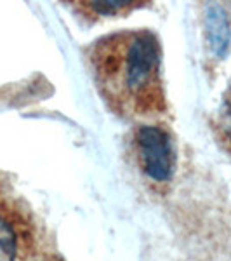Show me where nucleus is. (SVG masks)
I'll return each instance as SVG.
<instances>
[{"label":"nucleus","instance_id":"nucleus-2","mask_svg":"<svg viewBox=\"0 0 231 261\" xmlns=\"http://www.w3.org/2000/svg\"><path fill=\"white\" fill-rule=\"evenodd\" d=\"M132 151L136 166L153 183H169L176 172V145L160 125L141 124L134 130Z\"/></svg>","mask_w":231,"mask_h":261},{"label":"nucleus","instance_id":"nucleus-5","mask_svg":"<svg viewBox=\"0 0 231 261\" xmlns=\"http://www.w3.org/2000/svg\"><path fill=\"white\" fill-rule=\"evenodd\" d=\"M139 6L142 4L134 2V0H111V2H83L78 7L82 11H89L99 16H115L122 14V12H129Z\"/></svg>","mask_w":231,"mask_h":261},{"label":"nucleus","instance_id":"nucleus-4","mask_svg":"<svg viewBox=\"0 0 231 261\" xmlns=\"http://www.w3.org/2000/svg\"><path fill=\"white\" fill-rule=\"evenodd\" d=\"M19 252V239L16 228L0 214V261H16Z\"/></svg>","mask_w":231,"mask_h":261},{"label":"nucleus","instance_id":"nucleus-6","mask_svg":"<svg viewBox=\"0 0 231 261\" xmlns=\"http://www.w3.org/2000/svg\"><path fill=\"white\" fill-rule=\"evenodd\" d=\"M221 113H222V117H224V119L231 124V82H229L228 89H226V92H224V96H222Z\"/></svg>","mask_w":231,"mask_h":261},{"label":"nucleus","instance_id":"nucleus-1","mask_svg":"<svg viewBox=\"0 0 231 261\" xmlns=\"http://www.w3.org/2000/svg\"><path fill=\"white\" fill-rule=\"evenodd\" d=\"M92 77L108 108L122 119H158L167 112L162 49L150 30L101 37L91 47Z\"/></svg>","mask_w":231,"mask_h":261},{"label":"nucleus","instance_id":"nucleus-3","mask_svg":"<svg viewBox=\"0 0 231 261\" xmlns=\"http://www.w3.org/2000/svg\"><path fill=\"white\" fill-rule=\"evenodd\" d=\"M205 42L214 58L224 60L231 45V18L222 4H205L204 6Z\"/></svg>","mask_w":231,"mask_h":261}]
</instances>
